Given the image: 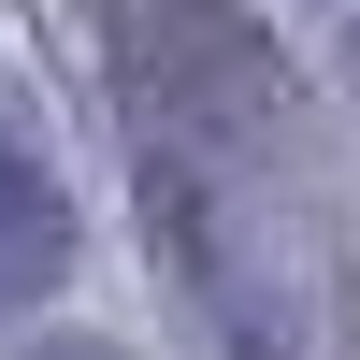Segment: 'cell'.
<instances>
[{"label":"cell","mask_w":360,"mask_h":360,"mask_svg":"<svg viewBox=\"0 0 360 360\" xmlns=\"http://www.w3.org/2000/svg\"><path fill=\"white\" fill-rule=\"evenodd\" d=\"M58 274H72V202H58L44 173L0 144V317H15V303H44Z\"/></svg>","instance_id":"6da1fadb"},{"label":"cell","mask_w":360,"mask_h":360,"mask_svg":"<svg viewBox=\"0 0 360 360\" xmlns=\"http://www.w3.org/2000/svg\"><path fill=\"white\" fill-rule=\"evenodd\" d=\"M29 360H115V346H29Z\"/></svg>","instance_id":"7a4b0ae2"}]
</instances>
